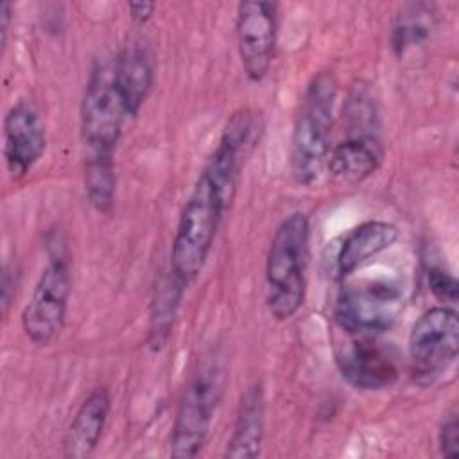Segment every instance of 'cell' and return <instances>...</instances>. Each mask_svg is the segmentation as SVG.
<instances>
[{"label": "cell", "instance_id": "4fadbf2b", "mask_svg": "<svg viewBox=\"0 0 459 459\" xmlns=\"http://www.w3.org/2000/svg\"><path fill=\"white\" fill-rule=\"evenodd\" d=\"M113 81L127 117L138 115L154 82V57L142 39L127 41L113 61Z\"/></svg>", "mask_w": 459, "mask_h": 459}, {"label": "cell", "instance_id": "603a6c76", "mask_svg": "<svg viewBox=\"0 0 459 459\" xmlns=\"http://www.w3.org/2000/svg\"><path fill=\"white\" fill-rule=\"evenodd\" d=\"M154 11H156V4L154 2H129L127 4L129 18L136 25L147 23L152 18Z\"/></svg>", "mask_w": 459, "mask_h": 459}, {"label": "cell", "instance_id": "9c48e42d", "mask_svg": "<svg viewBox=\"0 0 459 459\" xmlns=\"http://www.w3.org/2000/svg\"><path fill=\"white\" fill-rule=\"evenodd\" d=\"M264 133V118L251 108L230 115L221 138L210 154L203 172L215 183L222 197L231 204L240 170L256 149Z\"/></svg>", "mask_w": 459, "mask_h": 459}, {"label": "cell", "instance_id": "ba28073f", "mask_svg": "<svg viewBox=\"0 0 459 459\" xmlns=\"http://www.w3.org/2000/svg\"><path fill=\"white\" fill-rule=\"evenodd\" d=\"M72 278L68 262L52 256L41 269L29 301L22 310V330L36 346L54 342L66 321Z\"/></svg>", "mask_w": 459, "mask_h": 459}, {"label": "cell", "instance_id": "44dd1931", "mask_svg": "<svg viewBox=\"0 0 459 459\" xmlns=\"http://www.w3.org/2000/svg\"><path fill=\"white\" fill-rule=\"evenodd\" d=\"M437 446L441 457L457 459L459 457V420L457 411L452 409L441 421L437 430Z\"/></svg>", "mask_w": 459, "mask_h": 459}, {"label": "cell", "instance_id": "d6986e66", "mask_svg": "<svg viewBox=\"0 0 459 459\" xmlns=\"http://www.w3.org/2000/svg\"><path fill=\"white\" fill-rule=\"evenodd\" d=\"M188 287H185L167 267L161 278L156 283L152 303H151V317H149V332H147V346L152 351H160L169 342L176 312L183 299V294Z\"/></svg>", "mask_w": 459, "mask_h": 459}, {"label": "cell", "instance_id": "e0dca14e", "mask_svg": "<svg viewBox=\"0 0 459 459\" xmlns=\"http://www.w3.org/2000/svg\"><path fill=\"white\" fill-rule=\"evenodd\" d=\"M382 160V138H344L330 149L326 169L335 179L357 185L373 176Z\"/></svg>", "mask_w": 459, "mask_h": 459}, {"label": "cell", "instance_id": "5b68a950", "mask_svg": "<svg viewBox=\"0 0 459 459\" xmlns=\"http://www.w3.org/2000/svg\"><path fill=\"white\" fill-rule=\"evenodd\" d=\"M221 373L203 364L186 382L170 430L169 454L176 459H192L206 445L217 403L221 400Z\"/></svg>", "mask_w": 459, "mask_h": 459}, {"label": "cell", "instance_id": "6da1fadb", "mask_svg": "<svg viewBox=\"0 0 459 459\" xmlns=\"http://www.w3.org/2000/svg\"><path fill=\"white\" fill-rule=\"evenodd\" d=\"M335 99L337 79L332 70L317 72L303 91L289 149L290 176L301 186L314 185L326 167Z\"/></svg>", "mask_w": 459, "mask_h": 459}, {"label": "cell", "instance_id": "30bf717a", "mask_svg": "<svg viewBox=\"0 0 459 459\" xmlns=\"http://www.w3.org/2000/svg\"><path fill=\"white\" fill-rule=\"evenodd\" d=\"M237 50L251 82H262L271 70L278 38V5L265 0L240 2L235 16Z\"/></svg>", "mask_w": 459, "mask_h": 459}, {"label": "cell", "instance_id": "52a82bcc", "mask_svg": "<svg viewBox=\"0 0 459 459\" xmlns=\"http://www.w3.org/2000/svg\"><path fill=\"white\" fill-rule=\"evenodd\" d=\"M459 319L455 308L437 305L427 308L409 333V371L420 385L436 382L457 359Z\"/></svg>", "mask_w": 459, "mask_h": 459}, {"label": "cell", "instance_id": "9a60e30c", "mask_svg": "<svg viewBox=\"0 0 459 459\" xmlns=\"http://www.w3.org/2000/svg\"><path fill=\"white\" fill-rule=\"evenodd\" d=\"M111 412L108 387H95L74 412L65 436L63 455L68 459H88L95 454Z\"/></svg>", "mask_w": 459, "mask_h": 459}, {"label": "cell", "instance_id": "7c38bea8", "mask_svg": "<svg viewBox=\"0 0 459 459\" xmlns=\"http://www.w3.org/2000/svg\"><path fill=\"white\" fill-rule=\"evenodd\" d=\"M351 337V344L337 353L341 377L360 391L391 387L398 378L396 360L391 351L380 346L375 341L377 337Z\"/></svg>", "mask_w": 459, "mask_h": 459}, {"label": "cell", "instance_id": "7a4b0ae2", "mask_svg": "<svg viewBox=\"0 0 459 459\" xmlns=\"http://www.w3.org/2000/svg\"><path fill=\"white\" fill-rule=\"evenodd\" d=\"M310 222L303 212L287 215L274 230L265 256V305L276 321L298 314L307 294Z\"/></svg>", "mask_w": 459, "mask_h": 459}, {"label": "cell", "instance_id": "7402d4cb", "mask_svg": "<svg viewBox=\"0 0 459 459\" xmlns=\"http://www.w3.org/2000/svg\"><path fill=\"white\" fill-rule=\"evenodd\" d=\"M427 276H429V289L439 301H443L445 305H454L457 301V281L448 271H445L443 267L432 265Z\"/></svg>", "mask_w": 459, "mask_h": 459}, {"label": "cell", "instance_id": "5bb4252c", "mask_svg": "<svg viewBox=\"0 0 459 459\" xmlns=\"http://www.w3.org/2000/svg\"><path fill=\"white\" fill-rule=\"evenodd\" d=\"M400 237V230L387 221H366L342 235L333 262L332 276L344 280L357 267L364 265L377 255L387 251Z\"/></svg>", "mask_w": 459, "mask_h": 459}, {"label": "cell", "instance_id": "d4e9b609", "mask_svg": "<svg viewBox=\"0 0 459 459\" xmlns=\"http://www.w3.org/2000/svg\"><path fill=\"white\" fill-rule=\"evenodd\" d=\"M11 22H13V4L11 2H2V5H0V41H2V47L7 41V32L11 29Z\"/></svg>", "mask_w": 459, "mask_h": 459}, {"label": "cell", "instance_id": "277c9868", "mask_svg": "<svg viewBox=\"0 0 459 459\" xmlns=\"http://www.w3.org/2000/svg\"><path fill=\"white\" fill-rule=\"evenodd\" d=\"M82 161H115L127 113L113 81V63H95L81 99Z\"/></svg>", "mask_w": 459, "mask_h": 459}, {"label": "cell", "instance_id": "2e32d148", "mask_svg": "<svg viewBox=\"0 0 459 459\" xmlns=\"http://www.w3.org/2000/svg\"><path fill=\"white\" fill-rule=\"evenodd\" d=\"M265 429V398L260 384L246 389L240 396L231 434L226 441L224 457L255 459L260 455Z\"/></svg>", "mask_w": 459, "mask_h": 459}, {"label": "cell", "instance_id": "3957f363", "mask_svg": "<svg viewBox=\"0 0 459 459\" xmlns=\"http://www.w3.org/2000/svg\"><path fill=\"white\" fill-rule=\"evenodd\" d=\"M230 206L215 183L201 170L179 213L169 260V269L185 287L203 271Z\"/></svg>", "mask_w": 459, "mask_h": 459}, {"label": "cell", "instance_id": "8fae6325", "mask_svg": "<svg viewBox=\"0 0 459 459\" xmlns=\"http://www.w3.org/2000/svg\"><path fill=\"white\" fill-rule=\"evenodd\" d=\"M47 147V129L29 100L14 102L4 117V160L11 179L18 181L39 161Z\"/></svg>", "mask_w": 459, "mask_h": 459}, {"label": "cell", "instance_id": "ffe728a7", "mask_svg": "<svg viewBox=\"0 0 459 459\" xmlns=\"http://www.w3.org/2000/svg\"><path fill=\"white\" fill-rule=\"evenodd\" d=\"M346 138H380V118L373 97L364 90H353L342 108Z\"/></svg>", "mask_w": 459, "mask_h": 459}, {"label": "cell", "instance_id": "ac0fdd59", "mask_svg": "<svg viewBox=\"0 0 459 459\" xmlns=\"http://www.w3.org/2000/svg\"><path fill=\"white\" fill-rule=\"evenodd\" d=\"M437 30V13L432 4L407 2L400 5L389 27V45L394 56L403 57L427 45Z\"/></svg>", "mask_w": 459, "mask_h": 459}, {"label": "cell", "instance_id": "cb8c5ba5", "mask_svg": "<svg viewBox=\"0 0 459 459\" xmlns=\"http://www.w3.org/2000/svg\"><path fill=\"white\" fill-rule=\"evenodd\" d=\"M14 290H16L14 269L5 265L4 273H2V310H4V314H7V310H9V303L14 298Z\"/></svg>", "mask_w": 459, "mask_h": 459}, {"label": "cell", "instance_id": "8992f818", "mask_svg": "<svg viewBox=\"0 0 459 459\" xmlns=\"http://www.w3.org/2000/svg\"><path fill=\"white\" fill-rule=\"evenodd\" d=\"M405 307L402 289L389 280L346 285L335 301L337 325L350 335L378 337L391 330Z\"/></svg>", "mask_w": 459, "mask_h": 459}]
</instances>
